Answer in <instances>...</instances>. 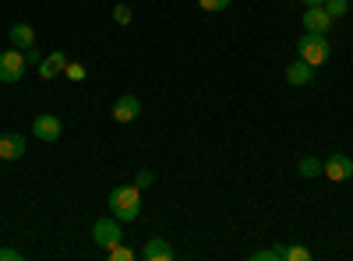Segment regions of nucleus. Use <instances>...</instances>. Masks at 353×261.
Segmentation results:
<instances>
[{"label":"nucleus","mask_w":353,"mask_h":261,"mask_svg":"<svg viewBox=\"0 0 353 261\" xmlns=\"http://www.w3.org/2000/svg\"><path fill=\"white\" fill-rule=\"evenodd\" d=\"M106 205H110V216H113V219L134 222V219L141 216V191H138L134 184H128V187H113Z\"/></svg>","instance_id":"nucleus-1"},{"label":"nucleus","mask_w":353,"mask_h":261,"mask_svg":"<svg viewBox=\"0 0 353 261\" xmlns=\"http://www.w3.org/2000/svg\"><path fill=\"white\" fill-rule=\"evenodd\" d=\"M329 53H332V46H329L325 36L304 32V39H297V56H301V61H307L311 67H321V64L329 61Z\"/></svg>","instance_id":"nucleus-2"},{"label":"nucleus","mask_w":353,"mask_h":261,"mask_svg":"<svg viewBox=\"0 0 353 261\" xmlns=\"http://www.w3.org/2000/svg\"><path fill=\"white\" fill-rule=\"evenodd\" d=\"M25 50H14V46H8L4 53H0V81L4 85H14V81H21V74H25Z\"/></svg>","instance_id":"nucleus-3"},{"label":"nucleus","mask_w":353,"mask_h":261,"mask_svg":"<svg viewBox=\"0 0 353 261\" xmlns=\"http://www.w3.org/2000/svg\"><path fill=\"white\" fill-rule=\"evenodd\" d=\"M121 237H124V233H121V219L110 216V219H96V222H92V240H96L103 251L117 247V244H121Z\"/></svg>","instance_id":"nucleus-4"},{"label":"nucleus","mask_w":353,"mask_h":261,"mask_svg":"<svg viewBox=\"0 0 353 261\" xmlns=\"http://www.w3.org/2000/svg\"><path fill=\"white\" fill-rule=\"evenodd\" d=\"M321 173H325L332 184H343V180L353 177V159H350L346 152H332V156L325 159V166H321Z\"/></svg>","instance_id":"nucleus-5"},{"label":"nucleus","mask_w":353,"mask_h":261,"mask_svg":"<svg viewBox=\"0 0 353 261\" xmlns=\"http://www.w3.org/2000/svg\"><path fill=\"white\" fill-rule=\"evenodd\" d=\"M32 134L39 141H57L64 134V124H61V117H53V113H39V117L32 121Z\"/></svg>","instance_id":"nucleus-6"},{"label":"nucleus","mask_w":353,"mask_h":261,"mask_svg":"<svg viewBox=\"0 0 353 261\" xmlns=\"http://www.w3.org/2000/svg\"><path fill=\"white\" fill-rule=\"evenodd\" d=\"M329 28H332V18H329V11L321 8V4H314V8H307V11H304V32L325 36Z\"/></svg>","instance_id":"nucleus-7"},{"label":"nucleus","mask_w":353,"mask_h":261,"mask_svg":"<svg viewBox=\"0 0 353 261\" xmlns=\"http://www.w3.org/2000/svg\"><path fill=\"white\" fill-rule=\"evenodd\" d=\"M141 258L145 261H173L176 251L170 247L166 237H149V240H145V247H141Z\"/></svg>","instance_id":"nucleus-8"},{"label":"nucleus","mask_w":353,"mask_h":261,"mask_svg":"<svg viewBox=\"0 0 353 261\" xmlns=\"http://www.w3.org/2000/svg\"><path fill=\"white\" fill-rule=\"evenodd\" d=\"M138 113H141V99H138V96H121V99L113 103V121H117V124L138 121Z\"/></svg>","instance_id":"nucleus-9"},{"label":"nucleus","mask_w":353,"mask_h":261,"mask_svg":"<svg viewBox=\"0 0 353 261\" xmlns=\"http://www.w3.org/2000/svg\"><path fill=\"white\" fill-rule=\"evenodd\" d=\"M8 43H11L14 50H32V46H36V28H32V25H25V21L11 25Z\"/></svg>","instance_id":"nucleus-10"},{"label":"nucleus","mask_w":353,"mask_h":261,"mask_svg":"<svg viewBox=\"0 0 353 261\" xmlns=\"http://www.w3.org/2000/svg\"><path fill=\"white\" fill-rule=\"evenodd\" d=\"M283 74H286V81H290V85H311V81H314V74H318V67H311L307 61H301V56H297V61H293Z\"/></svg>","instance_id":"nucleus-11"},{"label":"nucleus","mask_w":353,"mask_h":261,"mask_svg":"<svg viewBox=\"0 0 353 261\" xmlns=\"http://www.w3.org/2000/svg\"><path fill=\"white\" fill-rule=\"evenodd\" d=\"M21 156H25V138L21 134H0V159L14 163Z\"/></svg>","instance_id":"nucleus-12"},{"label":"nucleus","mask_w":353,"mask_h":261,"mask_svg":"<svg viewBox=\"0 0 353 261\" xmlns=\"http://www.w3.org/2000/svg\"><path fill=\"white\" fill-rule=\"evenodd\" d=\"M64 67H68V56L57 50V53H50V56H43V64H39V78H57V74H64Z\"/></svg>","instance_id":"nucleus-13"},{"label":"nucleus","mask_w":353,"mask_h":261,"mask_svg":"<svg viewBox=\"0 0 353 261\" xmlns=\"http://www.w3.org/2000/svg\"><path fill=\"white\" fill-rule=\"evenodd\" d=\"M276 258L279 261H311V251L307 247H297V244H279L276 247Z\"/></svg>","instance_id":"nucleus-14"},{"label":"nucleus","mask_w":353,"mask_h":261,"mask_svg":"<svg viewBox=\"0 0 353 261\" xmlns=\"http://www.w3.org/2000/svg\"><path fill=\"white\" fill-rule=\"evenodd\" d=\"M321 166H325V163H321V159H314V156H307V159H301V177L304 180H311V177H318V173H321Z\"/></svg>","instance_id":"nucleus-15"},{"label":"nucleus","mask_w":353,"mask_h":261,"mask_svg":"<svg viewBox=\"0 0 353 261\" xmlns=\"http://www.w3.org/2000/svg\"><path fill=\"white\" fill-rule=\"evenodd\" d=\"M321 8L329 11V18H332V21H336V18H346V11H350V4H346V0H325Z\"/></svg>","instance_id":"nucleus-16"},{"label":"nucleus","mask_w":353,"mask_h":261,"mask_svg":"<svg viewBox=\"0 0 353 261\" xmlns=\"http://www.w3.org/2000/svg\"><path fill=\"white\" fill-rule=\"evenodd\" d=\"M152 184H156L152 169H138V173H134V187H138V191H149Z\"/></svg>","instance_id":"nucleus-17"},{"label":"nucleus","mask_w":353,"mask_h":261,"mask_svg":"<svg viewBox=\"0 0 353 261\" xmlns=\"http://www.w3.org/2000/svg\"><path fill=\"white\" fill-rule=\"evenodd\" d=\"M106 254H110V261H134V251H128L124 244H117V247H110Z\"/></svg>","instance_id":"nucleus-18"},{"label":"nucleus","mask_w":353,"mask_h":261,"mask_svg":"<svg viewBox=\"0 0 353 261\" xmlns=\"http://www.w3.org/2000/svg\"><path fill=\"white\" fill-rule=\"evenodd\" d=\"M113 21H117V25H128V21H131V8H128V4H117V8H113Z\"/></svg>","instance_id":"nucleus-19"},{"label":"nucleus","mask_w":353,"mask_h":261,"mask_svg":"<svg viewBox=\"0 0 353 261\" xmlns=\"http://www.w3.org/2000/svg\"><path fill=\"white\" fill-rule=\"evenodd\" d=\"M201 11H226L230 8V0H198Z\"/></svg>","instance_id":"nucleus-20"},{"label":"nucleus","mask_w":353,"mask_h":261,"mask_svg":"<svg viewBox=\"0 0 353 261\" xmlns=\"http://www.w3.org/2000/svg\"><path fill=\"white\" fill-rule=\"evenodd\" d=\"M64 74H68L71 81H81V78H85V67H81V64H71V61H68V67H64Z\"/></svg>","instance_id":"nucleus-21"},{"label":"nucleus","mask_w":353,"mask_h":261,"mask_svg":"<svg viewBox=\"0 0 353 261\" xmlns=\"http://www.w3.org/2000/svg\"><path fill=\"white\" fill-rule=\"evenodd\" d=\"M25 64H32V67H39V64H43V53H39V46L25 50Z\"/></svg>","instance_id":"nucleus-22"},{"label":"nucleus","mask_w":353,"mask_h":261,"mask_svg":"<svg viewBox=\"0 0 353 261\" xmlns=\"http://www.w3.org/2000/svg\"><path fill=\"white\" fill-rule=\"evenodd\" d=\"M0 261H21V251H14V247H0Z\"/></svg>","instance_id":"nucleus-23"},{"label":"nucleus","mask_w":353,"mask_h":261,"mask_svg":"<svg viewBox=\"0 0 353 261\" xmlns=\"http://www.w3.org/2000/svg\"><path fill=\"white\" fill-rule=\"evenodd\" d=\"M251 258H254V261H279V258H276V247H269V251H254Z\"/></svg>","instance_id":"nucleus-24"},{"label":"nucleus","mask_w":353,"mask_h":261,"mask_svg":"<svg viewBox=\"0 0 353 261\" xmlns=\"http://www.w3.org/2000/svg\"><path fill=\"white\" fill-rule=\"evenodd\" d=\"M301 4H307V8H314V4H325V0H301Z\"/></svg>","instance_id":"nucleus-25"},{"label":"nucleus","mask_w":353,"mask_h":261,"mask_svg":"<svg viewBox=\"0 0 353 261\" xmlns=\"http://www.w3.org/2000/svg\"><path fill=\"white\" fill-rule=\"evenodd\" d=\"M0 163H4V159H0Z\"/></svg>","instance_id":"nucleus-26"}]
</instances>
